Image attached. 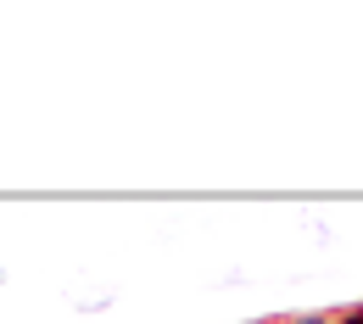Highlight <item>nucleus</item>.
<instances>
[{
  "mask_svg": "<svg viewBox=\"0 0 363 324\" xmlns=\"http://www.w3.org/2000/svg\"><path fill=\"white\" fill-rule=\"evenodd\" d=\"M285 324H335V313H324V308H308V313H291Z\"/></svg>",
  "mask_w": 363,
  "mask_h": 324,
  "instance_id": "obj_1",
  "label": "nucleus"
},
{
  "mask_svg": "<svg viewBox=\"0 0 363 324\" xmlns=\"http://www.w3.org/2000/svg\"><path fill=\"white\" fill-rule=\"evenodd\" d=\"M252 324H285V319H252Z\"/></svg>",
  "mask_w": 363,
  "mask_h": 324,
  "instance_id": "obj_2",
  "label": "nucleus"
}]
</instances>
